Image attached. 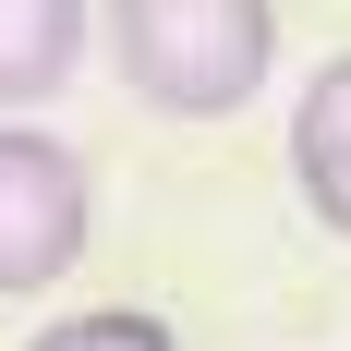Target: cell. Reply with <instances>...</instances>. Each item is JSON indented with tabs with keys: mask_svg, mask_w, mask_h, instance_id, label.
<instances>
[{
	"mask_svg": "<svg viewBox=\"0 0 351 351\" xmlns=\"http://www.w3.org/2000/svg\"><path fill=\"white\" fill-rule=\"evenodd\" d=\"M25 351H182L170 327L145 315V303H97V315H61V327H36Z\"/></svg>",
	"mask_w": 351,
	"mask_h": 351,
	"instance_id": "5b68a950",
	"label": "cell"
},
{
	"mask_svg": "<svg viewBox=\"0 0 351 351\" xmlns=\"http://www.w3.org/2000/svg\"><path fill=\"white\" fill-rule=\"evenodd\" d=\"M85 36H97V0H0V121L61 97L85 73Z\"/></svg>",
	"mask_w": 351,
	"mask_h": 351,
	"instance_id": "3957f363",
	"label": "cell"
},
{
	"mask_svg": "<svg viewBox=\"0 0 351 351\" xmlns=\"http://www.w3.org/2000/svg\"><path fill=\"white\" fill-rule=\"evenodd\" d=\"M97 49L158 121H230L279 73V0H97Z\"/></svg>",
	"mask_w": 351,
	"mask_h": 351,
	"instance_id": "6da1fadb",
	"label": "cell"
},
{
	"mask_svg": "<svg viewBox=\"0 0 351 351\" xmlns=\"http://www.w3.org/2000/svg\"><path fill=\"white\" fill-rule=\"evenodd\" d=\"M291 182L327 218V243H351V49L291 97Z\"/></svg>",
	"mask_w": 351,
	"mask_h": 351,
	"instance_id": "277c9868",
	"label": "cell"
},
{
	"mask_svg": "<svg viewBox=\"0 0 351 351\" xmlns=\"http://www.w3.org/2000/svg\"><path fill=\"white\" fill-rule=\"evenodd\" d=\"M85 230H97V194H85V158L36 121H0V303L73 279L85 267Z\"/></svg>",
	"mask_w": 351,
	"mask_h": 351,
	"instance_id": "7a4b0ae2",
	"label": "cell"
}]
</instances>
